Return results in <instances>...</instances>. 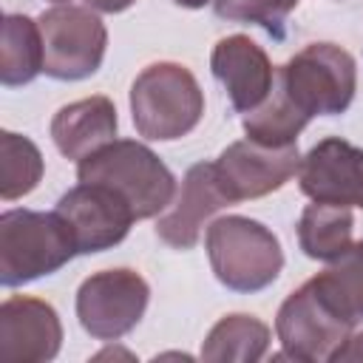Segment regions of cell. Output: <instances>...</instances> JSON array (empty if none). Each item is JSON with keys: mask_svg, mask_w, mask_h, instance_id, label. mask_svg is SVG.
<instances>
[{"mask_svg": "<svg viewBox=\"0 0 363 363\" xmlns=\"http://www.w3.org/2000/svg\"><path fill=\"white\" fill-rule=\"evenodd\" d=\"M301 193L312 201H332L363 210V150L340 136L320 139L298 167Z\"/></svg>", "mask_w": 363, "mask_h": 363, "instance_id": "obj_12", "label": "cell"}, {"mask_svg": "<svg viewBox=\"0 0 363 363\" xmlns=\"http://www.w3.org/2000/svg\"><path fill=\"white\" fill-rule=\"evenodd\" d=\"M77 255L62 216L37 210H6L0 216V281L20 286L51 275Z\"/></svg>", "mask_w": 363, "mask_h": 363, "instance_id": "obj_3", "label": "cell"}, {"mask_svg": "<svg viewBox=\"0 0 363 363\" xmlns=\"http://www.w3.org/2000/svg\"><path fill=\"white\" fill-rule=\"evenodd\" d=\"M116 108L108 96H85L62 105L51 119V139L65 159L82 162L116 139Z\"/></svg>", "mask_w": 363, "mask_h": 363, "instance_id": "obj_15", "label": "cell"}, {"mask_svg": "<svg viewBox=\"0 0 363 363\" xmlns=\"http://www.w3.org/2000/svg\"><path fill=\"white\" fill-rule=\"evenodd\" d=\"M54 210L68 224L79 255L116 247L136 221L130 204L113 187L99 182H79L65 196H60Z\"/></svg>", "mask_w": 363, "mask_h": 363, "instance_id": "obj_9", "label": "cell"}, {"mask_svg": "<svg viewBox=\"0 0 363 363\" xmlns=\"http://www.w3.org/2000/svg\"><path fill=\"white\" fill-rule=\"evenodd\" d=\"M176 6H184V9H201V6H207L210 0H173Z\"/></svg>", "mask_w": 363, "mask_h": 363, "instance_id": "obj_25", "label": "cell"}, {"mask_svg": "<svg viewBox=\"0 0 363 363\" xmlns=\"http://www.w3.org/2000/svg\"><path fill=\"white\" fill-rule=\"evenodd\" d=\"M62 346V323L51 303L11 295L0 306V363H45Z\"/></svg>", "mask_w": 363, "mask_h": 363, "instance_id": "obj_11", "label": "cell"}, {"mask_svg": "<svg viewBox=\"0 0 363 363\" xmlns=\"http://www.w3.org/2000/svg\"><path fill=\"white\" fill-rule=\"evenodd\" d=\"M230 204L233 201L216 176V164L199 162L184 173L176 204L156 221V235L173 250H193L210 216Z\"/></svg>", "mask_w": 363, "mask_h": 363, "instance_id": "obj_13", "label": "cell"}, {"mask_svg": "<svg viewBox=\"0 0 363 363\" xmlns=\"http://www.w3.org/2000/svg\"><path fill=\"white\" fill-rule=\"evenodd\" d=\"M354 326L357 323L343 312L320 275L298 286L281 303L275 318V335L284 346V354L303 363L332 360Z\"/></svg>", "mask_w": 363, "mask_h": 363, "instance_id": "obj_4", "label": "cell"}, {"mask_svg": "<svg viewBox=\"0 0 363 363\" xmlns=\"http://www.w3.org/2000/svg\"><path fill=\"white\" fill-rule=\"evenodd\" d=\"M329 292L337 298L343 312L360 323L363 320V241L352 244L340 258L329 261L323 272H318Z\"/></svg>", "mask_w": 363, "mask_h": 363, "instance_id": "obj_21", "label": "cell"}, {"mask_svg": "<svg viewBox=\"0 0 363 363\" xmlns=\"http://www.w3.org/2000/svg\"><path fill=\"white\" fill-rule=\"evenodd\" d=\"M309 116L292 102V96L286 94L278 71H275V82L269 96L244 116V133L252 142L269 145V147H286L295 145L298 133L306 128Z\"/></svg>", "mask_w": 363, "mask_h": 363, "instance_id": "obj_19", "label": "cell"}, {"mask_svg": "<svg viewBox=\"0 0 363 363\" xmlns=\"http://www.w3.org/2000/svg\"><path fill=\"white\" fill-rule=\"evenodd\" d=\"M43 71V34L40 23L26 14L3 17L0 37V79L3 85H26Z\"/></svg>", "mask_w": 363, "mask_h": 363, "instance_id": "obj_18", "label": "cell"}, {"mask_svg": "<svg viewBox=\"0 0 363 363\" xmlns=\"http://www.w3.org/2000/svg\"><path fill=\"white\" fill-rule=\"evenodd\" d=\"M43 71L54 79H85L96 74L105 57V23L85 6L60 3L40 14Z\"/></svg>", "mask_w": 363, "mask_h": 363, "instance_id": "obj_7", "label": "cell"}, {"mask_svg": "<svg viewBox=\"0 0 363 363\" xmlns=\"http://www.w3.org/2000/svg\"><path fill=\"white\" fill-rule=\"evenodd\" d=\"M269 349V326L255 315H227L221 318L201 346V360L207 363H255Z\"/></svg>", "mask_w": 363, "mask_h": 363, "instance_id": "obj_17", "label": "cell"}, {"mask_svg": "<svg viewBox=\"0 0 363 363\" xmlns=\"http://www.w3.org/2000/svg\"><path fill=\"white\" fill-rule=\"evenodd\" d=\"M278 77L292 102L309 119L343 113L357 88L354 57L335 43H309L278 68Z\"/></svg>", "mask_w": 363, "mask_h": 363, "instance_id": "obj_6", "label": "cell"}, {"mask_svg": "<svg viewBox=\"0 0 363 363\" xmlns=\"http://www.w3.org/2000/svg\"><path fill=\"white\" fill-rule=\"evenodd\" d=\"M204 244L216 278L235 292H258L269 286L284 267V252L272 230L247 216H224L213 221Z\"/></svg>", "mask_w": 363, "mask_h": 363, "instance_id": "obj_5", "label": "cell"}, {"mask_svg": "<svg viewBox=\"0 0 363 363\" xmlns=\"http://www.w3.org/2000/svg\"><path fill=\"white\" fill-rule=\"evenodd\" d=\"M130 113L136 133L150 142L187 136L204 113V94L190 68L179 62H153L130 85Z\"/></svg>", "mask_w": 363, "mask_h": 363, "instance_id": "obj_2", "label": "cell"}, {"mask_svg": "<svg viewBox=\"0 0 363 363\" xmlns=\"http://www.w3.org/2000/svg\"><path fill=\"white\" fill-rule=\"evenodd\" d=\"M133 3H136V0H88L91 9H96V11H108V14L125 11V9H130Z\"/></svg>", "mask_w": 363, "mask_h": 363, "instance_id": "obj_24", "label": "cell"}, {"mask_svg": "<svg viewBox=\"0 0 363 363\" xmlns=\"http://www.w3.org/2000/svg\"><path fill=\"white\" fill-rule=\"evenodd\" d=\"M150 289L136 269H102L79 284L77 318L96 340H119L147 309Z\"/></svg>", "mask_w": 363, "mask_h": 363, "instance_id": "obj_8", "label": "cell"}, {"mask_svg": "<svg viewBox=\"0 0 363 363\" xmlns=\"http://www.w3.org/2000/svg\"><path fill=\"white\" fill-rule=\"evenodd\" d=\"M354 216L346 204L332 201H312L301 213L298 221V244L315 261H335L340 258L354 241Z\"/></svg>", "mask_w": 363, "mask_h": 363, "instance_id": "obj_16", "label": "cell"}, {"mask_svg": "<svg viewBox=\"0 0 363 363\" xmlns=\"http://www.w3.org/2000/svg\"><path fill=\"white\" fill-rule=\"evenodd\" d=\"M79 182H99L113 187L139 218L159 216L176 196V179L167 164L136 139H113L96 153L77 162Z\"/></svg>", "mask_w": 363, "mask_h": 363, "instance_id": "obj_1", "label": "cell"}, {"mask_svg": "<svg viewBox=\"0 0 363 363\" xmlns=\"http://www.w3.org/2000/svg\"><path fill=\"white\" fill-rule=\"evenodd\" d=\"M332 360H363V332H352Z\"/></svg>", "mask_w": 363, "mask_h": 363, "instance_id": "obj_23", "label": "cell"}, {"mask_svg": "<svg viewBox=\"0 0 363 363\" xmlns=\"http://www.w3.org/2000/svg\"><path fill=\"white\" fill-rule=\"evenodd\" d=\"M213 164L224 193L230 196L233 204H238L284 187L298 173L301 153H298V145L269 147L252 139H241L224 147Z\"/></svg>", "mask_w": 363, "mask_h": 363, "instance_id": "obj_10", "label": "cell"}, {"mask_svg": "<svg viewBox=\"0 0 363 363\" xmlns=\"http://www.w3.org/2000/svg\"><path fill=\"white\" fill-rule=\"evenodd\" d=\"M54 3H71V0H54Z\"/></svg>", "mask_w": 363, "mask_h": 363, "instance_id": "obj_26", "label": "cell"}, {"mask_svg": "<svg viewBox=\"0 0 363 363\" xmlns=\"http://www.w3.org/2000/svg\"><path fill=\"white\" fill-rule=\"evenodd\" d=\"M210 68L238 113L255 111L269 96L275 82V68L267 51L247 34H230L218 40L210 54Z\"/></svg>", "mask_w": 363, "mask_h": 363, "instance_id": "obj_14", "label": "cell"}, {"mask_svg": "<svg viewBox=\"0 0 363 363\" xmlns=\"http://www.w3.org/2000/svg\"><path fill=\"white\" fill-rule=\"evenodd\" d=\"M43 179L40 147L14 130L0 133V199L14 201L31 193Z\"/></svg>", "mask_w": 363, "mask_h": 363, "instance_id": "obj_20", "label": "cell"}, {"mask_svg": "<svg viewBox=\"0 0 363 363\" xmlns=\"http://www.w3.org/2000/svg\"><path fill=\"white\" fill-rule=\"evenodd\" d=\"M298 0H213V9L221 20L255 23L269 34H284V20L295 11Z\"/></svg>", "mask_w": 363, "mask_h": 363, "instance_id": "obj_22", "label": "cell"}]
</instances>
